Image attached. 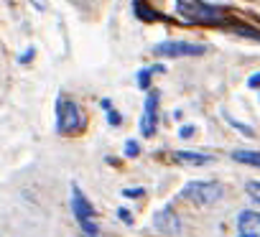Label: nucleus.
<instances>
[{"label":"nucleus","instance_id":"1","mask_svg":"<svg viewBox=\"0 0 260 237\" xmlns=\"http://www.w3.org/2000/svg\"><path fill=\"white\" fill-rule=\"evenodd\" d=\"M179 16L189 23H224V13L214 6H207L202 0H179Z\"/></svg>","mask_w":260,"mask_h":237},{"label":"nucleus","instance_id":"2","mask_svg":"<svg viewBox=\"0 0 260 237\" xmlns=\"http://www.w3.org/2000/svg\"><path fill=\"white\" fill-rule=\"evenodd\" d=\"M181 194H184V199H189V201H194L199 207H209V204H214V201L222 199L224 189L217 181H191V184L184 186Z\"/></svg>","mask_w":260,"mask_h":237},{"label":"nucleus","instance_id":"3","mask_svg":"<svg viewBox=\"0 0 260 237\" xmlns=\"http://www.w3.org/2000/svg\"><path fill=\"white\" fill-rule=\"evenodd\" d=\"M56 128H59V133H64V136H74V133L82 130V112H79V107H77L72 99H67V97H61V99L56 102Z\"/></svg>","mask_w":260,"mask_h":237},{"label":"nucleus","instance_id":"4","mask_svg":"<svg viewBox=\"0 0 260 237\" xmlns=\"http://www.w3.org/2000/svg\"><path fill=\"white\" fill-rule=\"evenodd\" d=\"M72 209H74V217H77L79 227L84 229V234H87V237H97L100 229H97V224H94V207L87 201V196H84L77 186L72 189Z\"/></svg>","mask_w":260,"mask_h":237},{"label":"nucleus","instance_id":"5","mask_svg":"<svg viewBox=\"0 0 260 237\" xmlns=\"http://www.w3.org/2000/svg\"><path fill=\"white\" fill-rule=\"evenodd\" d=\"M207 49L202 44H189V41H164L158 46H153L156 56H202Z\"/></svg>","mask_w":260,"mask_h":237},{"label":"nucleus","instance_id":"6","mask_svg":"<svg viewBox=\"0 0 260 237\" xmlns=\"http://www.w3.org/2000/svg\"><path fill=\"white\" fill-rule=\"evenodd\" d=\"M156 125H158V92L151 89L148 97H146V107H143V117H141V133L146 138H151L156 133Z\"/></svg>","mask_w":260,"mask_h":237},{"label":"nucleus","instance_id":"7","mask_svg":"<svg viewBox=\"0 0 260 237\" xmlns=\"http://www.w3.org/2000/svg\"><path fill=\"white\" fill-rule=\"evenodd\" d=\"M153 224H156V229L164 232V234H179V232H181V219H179V214H176L171 207L158 209L156 217H153Z\"/></svg>","mask_w":260,"mask_h":237},{"label":"nucleus","instance_id":"8","mask_svg":"<svg viewBox=\"0 0 260 237\" xmlns=\"http://www.w3.org/2000/svg\"><path fill=\"white\" fill-rule=\"evenodd\" d=\"M237 229H240L242 237H260V214L252 212V209L240 212V217H237Z\"/></svg>","mask_w":260,"mask_h":237},{"label":"nucleus","instance_id":"9","mask_svg":"<svg viewBox=\"0 0 260 237\" xmlns=\"http://www.w3.org/2000/svg\"><path fill=\"white\" fill-rule=\"evenodd\" d=\"M171 158H174L176 163H184V166H204V163H212V161H214L212 156L194 153V151H176Z\"/></svg>","mask_w":260,"mask_h":237},{"label":"nucleus","instance_id":"10","mask_svg":"<svg viewBox=\"0 0 260 237\" xmlns=\"http://www.w3.org/2000/svg\"><path fill=\"white\" fill-rule=\"evenodd\" d=\"M232 158H235L237 163H247V166L260 168V153H257V151H235Z\"/></svg>","mask_w":260,"mask_h":237},{"label":"nucleus","instance_id":"11","mask_svg":"<svg viewBox=\"0 0 260 237\" xmlns=\"http://www.w3.org/2000/svg\"><path fill=\"white\" fill-rule=\"evenodd\" d=\"M153 72H164V66H153V69H143L141 74H138V87L141 89H148L151 87V74Z\"/></svg>","mask_w":260,"mask_h":237},{"label":"nucleus","instance_id":"12","mask_svg":"<svg viewBox=\"0 0 260 237\" xmlns=\"http://www.w3.org/2000/svg\"><path fill=\"white\" fill-rule=\"evenodd\" d=\"M136 13H138V18H143V21H158V13L148 11L146 6H141V0H136Z\"/></svg>","mask_w":260,"mask_h":237},{"label":"nucleus","instance_id":"13","mask_svg":"<svg viewBox=\"0 0 260 237\" xmlns=\"http://www.w3.org/2000/svg\"><path fill=\"white\" fill-rule=\"evenodd\" d=\"M245 189H247V194H250V199L260 204V181H250V184H247Z\"/></svg>","mask_w":260,"mask_h":237},{"label":"nucleus","instance_id":"14","mask_svg":"<svg viewBox=\"0 0 260 237\" xmlns=\"http://www.w3.org/2000/svg\"><path fill=\"white\" fill-rule=\"evenodd\" d=\"M120 120H122L120 112H115V110L110 107V110H107V123H110V125H120Z\"/></svg>","mask_w":260,"mask_h":237},{"label":"nucleus","instance_id":"15","mask_svg":"<svg viewBox=\"0 0 260 237\" xmlns=\"http://www.w3.org/2000/svg\"><path fill=\"white\" fill-rule=\"evenodd\" d=\"M125 151H127V156H130V158H136V156H138V143H136V141H127Z\"/></svg>","mask_w":260,"mask_h":237},{"label":"nucleus","instance_id":"16","mask_svg":"<svg viewBox=\"0 0 260 237\" xmlns=\"http://www.w3.org/2000/svg\"><path fill=\"white\" fill-rule=\"evenodd\" d=\"M122 194H125L127 199H136V196H141V194H143V189H125Z\"/></svg>","mask_w":260,"mask_h":237},{"label":"nucleus","instance_id":"17","mask_svg":"<svg viewBox=\"0 0 260 237\" xmlns=\"http://www.w3.org/2000/svg\"><path fill=\"white\" fill-rule=\"evenodd\" d=\"M179 136H181V138H191V136H194V128H191V125H186V128H181V130H179Z\"/></svg>","mask_w":260,"mask_h":237},{"label":"nucleus","instance_id":"18","mask_svg":"<svg viewBox=\"0 0 260 237\" xmlns=\"http://www.w3.org/2000/svg\"><path fill=\"white\" fill-rule=\"evenodd\" d=\"M117 217H120V219H125L127 224L133 222V217H130V212H127V209H120V212H117Z\"/></svg>","mask_w":260,"mask_h":237},{"label":"nucleus","instance_id":"19","mask_svg":"<svg viewBox=\"0 0 260 237\" xmlns=\"http://www.w3.org/2000/svg\"><path fill=\"white\" fill-rule=\"evenodd\" d=\"M247 84H250V87H252V89H255V87H260V74H252V77H250V82H247Z\"/></svg>","mask_w":260,"mask_h":237},{"label":"nucleus","instance_id":"20","mask_svg":"<svg viewBox=\"0 0 260 237\" xmlns=\"http://www.w3.org/2000/svg\"><path fill=\"white\" fill-rule=\"evenodd\" d=\"M31 59H34V49H28V51H26V54H23L18 61H23V64H26V61H31Z\"/></svg>","mask_w":260,"mask_h":237}]
</instances>
